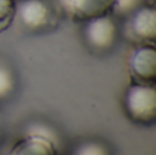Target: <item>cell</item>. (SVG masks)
<instances>
[{"instance_id": "4", "label": "cell", "mask_w": 156, "mask_h": 155, "mask_svg": "<svg viewBox=\"0 0 156 155\" xmlns=\"http://www.w3.org/2000/svg\"><path fill=\"white\" fill-rule=\"evenodd\" d=\"M127 71L132 82L155 84L156 48L154 43H137L127 56Z\"/></svg>"}, {"instance_id": "1", "label": "cell", "mask_w": 156, "mask_h": 155, "mask_svg": "<svg viewBox=\"0 0 156 155\" xmlns=\"http://www.w3.org/2000/svg\"><path fill=\"white\" fill-rule=\"evenodd\" d=\"M123 109L134 124L152 126L156 121V88L155 84L132 82L123 95Z\"/></svg>"}, {"instance_id": "8", "label": "cell", "mask_w": 156, "mask_h": 155, "mask_svg": "<svg viewBox=\"0 0 156 155\" xmlns=\"http://www.w3.org/2000/svg\"><path fill=\"white\" fill-rule=\"evenodd\" d=\"M71 155H114L111 147L103 140L88 139L78 143Z\"/></svg>"}, {"instance_id": "5", "label": "cell", "mask_w": 156, "mask_h": 155, "mask_svg": "<svg viewBox=\"0 0 156 155\" xmlns=\"http://www.w3.org/2000/svg\"><path fill=\"white\" fill-rule=\"evenodd\" d=\"M126 32L136 43H155L156 40V8L145 3L126 16Z\"/></svg>"}, {"instance_id": "7", "label": "cell", "mask_w": 156, "mask_h": 155, "mask_svg": "<svg viewBox=\"0 0 156 155\" xmlns=\"http://www.w3.org/2000/svg\"><path fill=\"white\" fill-rule=\"evenodd\" d=\"M5 155H58L56 143L43 135L27 133L19 139Z\"/></svg>"}, {"instance_id": "13", "label": "cell", "mask_w": 156, "mask_h": 155, "mask_svg": "<svg viewBox=\"0 0 156 155\" xmlns=\"http://www.w3.org/2000/svg\"><path fill=\"white\" fill-rule=\"evenodd\" d=\"M0 137H2V131H0Z\"/></svg>"}, {"instance_id": "3", "label": "cell", "mask_w": 156, "mask_h": 155, "mask_svg": "<svg viewBox=\"0 0 156 155\" xmlns=\"http://www.w3.org/2000/svg\"><path fill=\"white\" fill-rule=\"evenodd\" d=\"M83 38L89 49L96 54L111 51L119 38V25L115 15L107 14L86 21L83 26Z\"/></svg>"}, {"instance_id": "6", "label": "cell", "mask_w": 156, "mask_h": 155, "mask_svg": "<svg viewBox=\"0 0 156 155\" xmlns=\"http://www.w3.org/2000/svg\"><path fill=\"white\" fill-rule=\"evenodd\" d=\"M114 2L115 0H58L62 11L78 22L112 14Z\"/></svg>"}, {"instance_id": "9", "label": "cell", "mask_w": 156, "mask_h": 155, "mask_svg": "<svg viewBox=\"0 0 156 155\" xmlns=\"http://www.w3.org/2000/svg\"><path fill=\"white\" fill-rule=\"evenodd\" d=\"M16 88V80L12 69L0 60V100L8 99Z\"/></svg>"}, {"instance_id": "2", "label": "cell", "mask_w": 156, "mask_h": 155, "mask_svg": "<svg viewBox=\"0 0 156 155\" xmlns=\"http://www.w3.org/2000/svg\"><path fill=\"white\" fill-rule=\"evenodd\" d=\"M14 19L27 32L40 33L55 26L56 13L48 0H15Z\"/></svg>"}, {"instance_id": "11", "label": "cell", "mask_w": 156, "mask_h": 155, "mask_svg": "<svg viewBox=\"0 0 156 155\" xmlns=\"http://www.w3.org/2000/svg\"><path fill=\"white\" fill-rule=\"evenodd\" d=\"M147 0H115L112 8V15L118 16H129L132 13H134L138 7L145 4Z\"/></svg>"}, {"instance_id": "10", "label": "cell", "mask_w": 156, "mask_h": 155, "mask_svg": "<svg viewBox=\"0 0 156 155\" xmlns=\"http://www.w3.org/2000/svg\"><path fill=\"white\" fill-rule=\"evenodd\" d=\"M15 16V0H0V33L7 30Z\"/></svg>"}, {"instance_id": "12", "label": "cell", "mask_w": 156, "mask_h": 155, "mask_svg": "<svg viewBox=\"0 0 156 155\" xmlns=\"http://www.w3.org/2000/svg\"><path fill=\"white\" fill-rule=\"evenodd\" d=\"M147 3H149V4H155V0H147Z\"/></svg>"}]
</instances>
